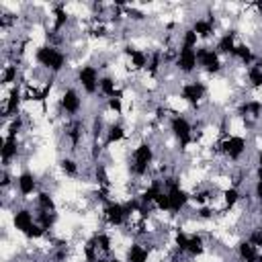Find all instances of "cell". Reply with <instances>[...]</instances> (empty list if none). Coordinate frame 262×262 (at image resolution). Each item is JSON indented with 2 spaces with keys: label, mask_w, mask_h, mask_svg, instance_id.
<instances>
[{
  "label": "cell",
  "mask_w": 262,
  "mask_h": 262,
  "mask_svg": "<svg viewBox=\"0 0 262 262\" xmlns=\"http://www.w3.org/2000/svg\"><path fill=\"white\" fill-rule=\"evenodd\" d=\"M35 63L39 70L47 72L49 76H57L68 66V55L61 51V47H55L51 43H43L35 49Z\"/></svg>",
  "instance_id": "obj_1"
},
{
  "label": "cell",
  "mask_w": 262,
  "mask_h": 262,
  "mask_svg": "<svg viewBox=\"0 0 262 262\" xmlns=\"http://www.w3.org/2000/svg\"><path fill=\"white\" fill-rule=\"evenodd\" d=\"M154 162H156V149H154V145L147 139H141L133 147V151L129 156V172L135 178H143L154 168Z\"/></svg>",
  "instance_id": "obj_2"
},
{
  "label": "cell",
  "mask_w": 262,
  "mask_h": 262,
  "mask_svg": "<svg viewBox=\"0 0 262 262\" xmlns=\"http://www.w3.org/2000/svg\"><path fill=\"white\" fill-rule=\"evenodd\" d=\"M248 151V139L237 133H225L217 141V154L229 162H239Z\"/></svg>",
  "instance_id": "obj_3"
},
{
  "label": "cell",
  "mask_w": 262,
  "mask_h": 262,
  "mask_svg": "<svg viewBox=\"0 0 262 262\" xmlns=\"http://www.w3.org/2000/svg\"><path fill=\"white\" fill-rule=\"evenodd\" d=\"M168 129L172 133V137L180 143V149H186L190 143H194V127L184 115L174 113L168 121Z\"/></svg>",
  "instance_id": "obj_4"
},
{
  "label": "cell",
  "mask_w": 262,
  "mask_h": 262,
  "mask_svg": "<svg viewBox=\"0 0 262 262\" xmlns=\"http://www.w3.org/2000/svg\"><path fill=\"white\" fill-rule=\"evenodd\" d=\"M100 70L92 63H82L78 70H76V82L78 86L88 94V96H94L98 92V82H100Z\"/></svg>",
  "instance_id": "obj_5"
},
{
  "label": "cell",
  "mask_w": 262,
  "mask_h": 262,
  "mask_svg": "<svg viewBox=\"0 0 262 262\" xmlns=\"http://www.w3.org/2000/svg\"><path fill=\"white\" fill-rule=\"evenodd\" d=\"M196 59H199V68L211 76H217L223 72V59L221 55L207 45H199L196 47Z\"/></svg>",
  "instance_id": "obj_6"
},
{
  "label": "cell",
  "mask_w": 262,
  "mask_h": 262,
  "mask_svg": "<svg viewBox=\"0 0 262 262\" xmlns=\"http://www.w3.org/2000/svg\"><path fill=\"white\" fill-rule=\"evenodd\" d=\"M178 96H180L182 102H186L192 108H196V106H201V102L207 96V86L203 82H199V80H186V82L180 84Z\"/></svg>",
  "instance_id": "obj_7"
},
{
  "label": "cell",
  "mask_w": 262,
  "mask_h": 262,
  "mask_svg": "<svg viewBox=\"0 0 262 262\" xmlns=\"http://www.w3.org/2000/svg\"><path fill=\"white\" fill-rule=\"evenodd\" d=\"M102 219L111 227H123V225H127V221L131 219V215H129L125 203L108 201V203L102 205Z\"/></svg>",
  "instance_id": "obj_8"
},
{
  "label": "cell",
  "mask_w": 262,
  "mask_h": 262,
  "mask_svg": "<svg viewBox=\"0 0 262 262\" xmlns=\"http://www.w3.org/2000/svg\"><path fill=\"white\" fill-rule=\"evenodd\" d=\"M59 111L72 119L78 117V113L82 111V96L76 88L68 86L61 90V96H59Z\"/></svg>",
  "instance_id": "obj_9"
},
{
  "label": "cell",
  "mask_w": 262,
  "mask_h": 262,
  "mask_svg": "<svg viewBox=\"0 0 262 262\" xmlns=\"http://www.w3.org/2000/svg\"><path fill=\"white\" fill-rule=\"evenodd\" d=\"M23 100H25L23 98V88L18 84L12 86V88H8V94L2 100V117H4V121H10V119H14V117L20 115Z\"/></svg>",
  "instance_id": "obj_10"
},
{
  "label": "cell",
  "mask_w": 262,
  "mask_h": 262,
  "mask_svg": "<svg viewBox=\"0 0 262 262\" xmlns=\"http://www.w3.org/2000/svg\"><path fill=\"white\" fill-rule=\"evenodd\" d=\"M174 68L184 74V76H190L192 72H196L199 68V59H196V49H190V47H178L176 51V59H174Z\"/></svg>",
  "instance_id": "obj_11"
},
{
  "label": "cell",
  "mask_w": 262,
  "mask_h": 262,
  "mask_svg": "<svg viewBox=\"0 0 262 262\" xmlns=\"http://www.w3.org/2000/svg\"><path fill=\"white\" fill-rule=\"evenodd\" d=\"M123 55L127 57V63L133 72H145L147 61H149V51L133 47V45H125L123 47Z\"/></svg>",
  "instance_id": "obj_12"
},
{
  "label": "cell",
  "mask_w": 262,
  "mask_h": 262,
  "mask_svg": "<svg viewBox=\"0 0 262 262\" xmlns=\"http://www.w3.org/2000/svg\"><path fill=\"white\" fill-rule=\"evenodd\" d=\"M14 188L18 190L20 199H29L33 192H39V182H37V176L31 172V170H23L18 172V176H14Z\"/></svg>",
  "instance_id": "obj_13"
},
{
  "label": "cell",
  "mask_w": 262,
  "mask_h": 262,
  "mask_svg": "<svg viewBox=\"0 0 262 262\" xmlns=\"http://www.w3.org/2000/svg\"><path fill=\"white\" fill-rule=\"evenodd\" d=\"M86 131H88V127H86L80 119H72V121L66 125V139H68L70 151H78V147H80L82 141H84Z\"/></svg>",
  "instance_id": "obj_14"
},
{
  "label": "cell",
  "mask_w": 262,
  "mask_h": 262,
  "mask_svg": "<svg viewBox=\"0 0 262 262\" xmlns=\"http://www.w3.org/2000/svg\"><path fill=\"white\" fill-rule=\"evenodd\" d=\"M18 149H20L18 135H4L2 137V141H0V156H2V166L4 168H8L12 164V160H16Z\"/></svg>",
  "instance_id": "obj_15"
},
{
  "label": "cell",
  "mask_w": 262,
  "mask_h": 262,
  "mask_svg": "<svg viewBox=\"0 0 262 262\" xmlns=\"http://www.w3.org/2000/svg\"><path fill=\"white\" fill-rule=\"evenodd\" d=\"M10 221H12V227H14L18 233H25V231L37 221V217H35V213H33L29 207H16V209L12 211V215H10Z\"/></svg>",
  "instance_id": "obj_16"
},
{
  "label": "cell",
  "mask_w": 262,
  "mask_h": 262,
  "mask_svg": "<svg viewBox=\"0 0 262 262\" xmlns=\"http://www.w3.org/2000/svg\"><path fill=\"white\" fill-rule=\"evenodd\" d=\"M51 16H53V23H51V31H47V35H59L70 25V12H68L66 4H55L51 8Z\"/></svg>",
  "instance_id": "obj_17"
},
{
  "label": "cell",
  "mask_w": 262,
  "mask_h": 262,
  "mask_svg": "<svg viewBox=\"0 0 262 262\" xmlns=\"http://www.w3.org/2000/svg\"><path fill=\"white\" fill-rule=\"evenodd\" d=\"M235 45H237V33H235V31H225V33L217 39V43H215L213 49H215L221 57H231Z\"/></svg>",
  "instance_id": "obj_18"
},
{
  "label": "cell",
  "mask_w": 262,
  "mask_h": 262,
  "mask_svg": "<svg viewBox=\"0 0 262 262\" xmlns=\"http://www.w3.org/2000/svg\"><path fill=\"white\" fill-rule=\"evenodd\" d=\"M123 139H127V127L121 123V121H113L108 123L106 127V133H104V147H111L115 143H121Z\"/></svg>",
  "instance_id": "obj_19"
},
{
  "label": "cell",
  "mask_w": 262,
  "mask_h": 262,
  "mask_svg": "<svg viewBox=\"0 0 262 262\" xmlns=\"http://www.w3.org/2000/svg\"><path fill=\"white\" fill-rule=\"evenodd\" d=\"M190 29L196 33V37H199L201 41H209V39H213V37L217 35V31H215V25H213V23H209L205 16L192 18V23H190Z\"/></svg>",
  "instance_id": "obj_20"
},
{
  "label": "cell",
  "mask_w": 262,
  "mask_h": 262,
  "mask_svg": "<svg viewBox=\"0 0 262 262\" xmlns=\"http://www.w3.org/2000/svg\"><path fill=\"white\" fill-rule=\"evenodd\" d=\"M256 57L258 55L254 53V49L250 45H246V43H237L235 49H233V53H231V59L239 61V66H244V70L250 68V66H254L256 63Z\"/></svg>",
  "instance_id": "obj_21"
},
{
  "label": "cell",
  "mask_w": 262,
  "mask_h": 262,
  "mask_svg": "<svg viewBox=\"0 0 262 262\" xmlns=\"http://www.w3.org/2000/svg\"><path fill=\"white\" fill-rule=\"evenodd\" d=\"M149 254H151L149 248H145L141 242H133V244H129V248L125 252V260L127 262H147Z\"/></svg>",
  "instance_id": "obj_22"
},
{
  "label": "cell",
  "mask_w": 262,
  "mask_h": 262,
  "mask_svg": "<svg viewBox=\"0 0 262 262\" xmlns=\"http://www.w3.org/2000/svg\"><path fill=\"white\" fill-rule=\"evenodd\" d=\"M98 92H100V96H104V98H113V96H117V94L123 92V90L119 88L117 80H115L111 74H102V76H100V82H98Z\"/></svg>",
  "instance_id": "obj_23"
},
{
  "label": "cell",
  "mask_w": 262,
  "mask_h": 262,
  "mask_svg": "<svg viewBox=\"0 0 262 262\" xmlns=\"http://www.w3.org/2000/svg\"><path fill=\"white\" fill-rule=\"evenodd\" d=\"M221 205H223V211H231L239 201H242V192H239V188L237 186H225L223 190H221Z\"/></svg>",
  "instance_id": "obj_24"
},
{
  "label": "cell",
  "mask_w": 262,
  "mask_h": 262,
  "mask_svg": "<svg viewBox=\"0 0 262 262\" xmlns=\"http://www.w3.org/2000/svg\"><path fill=\"white\" fill-rule=\"evenodd\" d=\"M207 252V242L203 233H190L188 235V246H186V254L192 258H199Z\"/></svg>",
  "instance_id": "obj_25"
},
{
  "label": "cell",
  "mask_w": 262,
  "mask_h": 262,
  "mask_svg": "<svg viewBox=\"0 0 262 262\" xmlns=\"http://www.w3.org/2000/svg\"><path fill=\"white\" fill-rule=\"evenodd\" d=\"M18 74H20V66H18V61L4 63V66H2V84H4V86H8V88L16 86Z\"/></svg>",
  "instance_id": "obj_26"
},
{
  "label": "cell",
  "mask_w": 262,
  "mask_h": 262,
  "mask_svg": "<svg viewBox=\"0 0 262 262\" xmlns=\"http://www.w3.org/2000/svg\"><path fill=\"white\" fill-rule=\"evenodd\" d=\"M235 254L239 258V262H250V260H258V248L254 244H250L248 239H242L235 246Z\"/></svg>",
  "instance_id": "obj_27"
},
{
  "label": "cell",
  "mask_w": 262,
  "mask_h": 262,
  "mask_svg": "<svg viewBox=\"0 0 262 262\" xmlns=\"http://www.w3.org/2000/svg\"><path fill=\"white\" fill-rule=\"evenodd\" d=\"M201 43V39L196 37V33L190 29V27H184L178 35V47H190V49H196Z\"/></svg>",
  "instance_id": "obj_28"
},
{
  "label": "cell",
  "mask_w": 262,
  "mask_h": 262,
  "mask_svg": "<svg viewBox=\"0 0 262 262\" xmlns=\"http://www.w3.org/2000/svg\"><path fill=\"white\" fill-rule=\"evenodd\" d=\"M59 170H61L68 178H76V176L80 174V164H78V160H74L72 156H63V158L59 160Z\"/></svg>",
  "instance_id": "obj_29"
},
{
  "label": "cell",
  "mask_w": 262,
  "mask_h": 262,
  "mask_svg": "<svg viewBox=\"0 0 262 262\" xmlns=\"http://www.w3.org/2000/svg\"><path fill=\"white\" fill-rule=\"evenodd\" d=\"M35 203H37V211H55V199L49 190H39Z\"/></svg>",
  "instance_id": "obj_30"
},
{
  "label": "cell",
  "mask_w": 262,
  "mask_h": 262,
  "mask_svg": "<svg viewBox=\"0 0 262 262\" xmlns=\"http://www.w3.org/2000/svg\"><path fill=\"white\" fill-rule=\"evenodd\" d=\"M246 80H248V86L252 90H262V70L256 63L246 68Z\"/></svg>",
  "instance_id": "obj_31"
},
{
  "label": "cell",
  "mask_w": 262,
  "mask_h": 262,
  "mask_svg": "<svg viewBox=\"0 0 262 262\" xmlns=\"http://www.w3.org/2000/svg\"><path fill=\"white\" fill-rule=\"evenodd\" d=\"M35 217H37V223L47 231H51L57 223V213L55 211H37Z\"/></svg>",
  "instance_id": "obj_32"
},
{
  "label": "cell",
  "mask_w": 262,
  "mask_h": 262,
  "mask_svg": "<svg viewBox=\"0 0 262 262\" xmlns=\"http://www.w3.org/2000/svg\"><path fill=\"white\" fill-rule=\"evenodd\" d=\"M94 237H96V246H98L100 254H111V252H113V237H111V233H106V231H96Z\"/></svg>",
  "instance_id": "obj_33"
},
{
  "label": "cell",
  "mask_w": 262,
  "mask_h": 262,
  "mask_svg": "<svg viewBox=\"0 0 262 262\" xmlns=\"http://www.w3.org/2000/svg\"><path fill=\"white\" fill-rule=\"evenodd\" d=\"M47 233H49V231H47V229H43V227H41V225L35 221V223H33V225H31V227H29V229L23 233V235H25L27 239H31V242H39V239L47 237Z\"/></svg>",
  "instance_id": "obj_34"
},
{
  "label": "cell",
  "mask_w": 262,
  "mask_h": 262,
  "mask_svg": "<svg viewBox=\"0 0 262 262\" xmlns=\"http://www.w3.org/2000/svg\"><path fill=\"white\" fill-rule=\"evenodd\" d=\"M106 111L108 113H115V115H121L123 113V92H119L113 98H106Z\"/></svg>",
  "instance_id": "obj_35"
},
{
  "label": "cell",
  "mask_w": 262,
  "mask_h": 262,
  "mask_svg": "<svg viewBox=\"0 0 262 262\" xmlns=\"http://www.w3.org/2000/svg\"><path fill=\"white\" fill-rule=\"evenodd\" d=\"M154 207L160 211V213H168L170 211V196H168V192H166V188L158 194V199H156V203H154Z\"/></svg>",
  "instance_id": "obj_36"
},
{
  "label": "cell",
  "mask_w": 262,
  "mask_h": 262,
  "mask_svg": "<svg viewBox=\"0 0 262 262\" xmlns=\"http://www.w3.org/2000/svg\"><path fill=\"white\" fill-rule=\"evenodd\" d=\"M248 242L254 244L258 250H262V225H256V227L248 233Z\"/></svg>",
  "instance_id": "obj_37"
},
{
  "label": "cell",
  "mask_w": 262,
  "mask_h": 262,
  "mask_svg": "<svg viewBox=\"0 0 262 262\" xmlns=\"http://www.w3.org/2000/svg\"><path fill=\"white\" fill-rule=\"evenodd\" d=\"M252 196L256 199V203H262V180H256V182H254Z\"/></svg>",
  "instance_id": "obj_38"
},
{
  "label": "cell",
  "mask_w": 262,
  "mask_h": 262,
  "mask_svg": "<svg viewBox=\"0 0 262 262\" xmlns=\"http://www.w3.org/2000/svg\"><path fill=\"white\" fill-rule=\"evenodd\" d=\"M256 166H258V168H262V149H258V151H256Z\"/></svg>",
  "instance_id": "obj_39"
},
{
  "label": "cell",
  "mask_w": 262,
  "mask_h": 262,
  "mask_svg": "<svg viewBox=\"0 0 262 262\" xmlns=\"http://www.w3.org/2000/svg\"><path fill=\"white\" fill-rule=\"evenodd\" d=\"M256 180H262V168L256 166Z\"/></svg>",
  "instance_id": "obj_40"
},
{
  "label": "cell",
  "mask_w": 262,
  "mask_h": 262,
  "mask_svg": "<svg viewBox=\"0 0 262 262\" xmlns=\"http://www.w3.org/2000/svg\"><path fill=\"white\" fill-rule=\"evenodd\" d=\"M108 262H127V260H123V258H119V256H113V258H108Z\"/></svg>",
  "instance_id": "obj_41"
},
{
  "label": "cell",
  "mask_w": 262,
  "mask_h": 262,
  "mask_svg": "<svg viewBox=\"0 0 262 262\" xmlns=\"http://www.w3.org/2000/svg\"><path fill=\"white\" fill-rule=\"evenodd\" d=\"M256 66H258V68H260V70H262V53H260V55H258V57H256Z\"/></svg>",
  "instance_id": "obj_42"
},
{
  "label": "cell",
  "mask_w": 262,
  "mask_h": 262,
  "mask_svg": "<svg viewBox=\"0 0 262 262\" xmlns=\"http://www.w3.org/2000/svg\"><path fill=\"white\" fill-rule=\"evenodd\" d=\"M258 215H260V219H262V203H258Z\"/></svg>",
  "instance_id": "obj_43"
},
{
  "label": "cell",
  "mask_w": 262,
  "mask_h": 262,
  "mask_svg": "<svg viewBox=\"0 0 262 262\" xmlns=\"http://www.w3.org/2000/svg\"><path fill=\"white\" fill-rule=\"evenodd\" d=\"M96 262H108V258H104V256H100V258H98Z\"/></svg>",
  "instance_id": "obj_44"
}]
</instances>
